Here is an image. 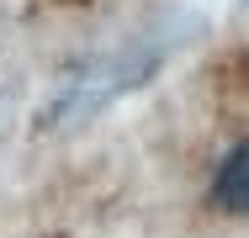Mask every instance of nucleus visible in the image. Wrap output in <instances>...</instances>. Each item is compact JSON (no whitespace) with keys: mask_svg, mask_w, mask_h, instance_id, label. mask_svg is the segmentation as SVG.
Wrapping results in <instances>:
<instances>
[{"mask_svg":"<svg viewBox=\"0 0 249 238\" xmlns=\"http://www.w3.org/2000/svg\"><path fill=\"white\" fill-rule=\"evenodd\" d=\"M212 201H217L223 212H249V143H239V148L217 164Z\"/></svg>","mask_w":249,"mask_h":238,"instance_id":"nucleus-2","label":"nucleus"},{"mask_svg":"<svg viewBox=\"0 0 249 238\" xmlns=\"http://www.w3.org/2000/svg\"><path fill=\"white\" fill-rule=\"evenodd\" d=\"M143 74H149V64H127V58L90 64V69L58 80V90L48 95V106L37 111V127H74L80 117H90V111H101L106 101H117L122 90H133Z\"/></svg>","mask_w":249,"mask_h":238,"instance_id":"nucleus-1","label":"nucleus"}]
</instances>
